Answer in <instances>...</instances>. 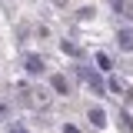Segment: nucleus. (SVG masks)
Masks as SVG:
<instances>
[{
	"instance_id": "nucleus-3",
	"label": "nucleus",
	"mask_w": 133,
	"mask_h": 133,
	"mask_svg": "<svg viewBox=\"0 0 133 133\" xmlns=\"http://www.w3.org/2000/svg\"><path fill=\"white\" fill-rule=\"evenodd\" d=\"M116 47L123 53H133V27H120L116 30Z\"/></svg>"
},
{
	"instance_id": "nucleus-10",
	"label": "nucleus",
	"mask_w": 133,
	"mask_h": 133,
	"mask_svg": "<svg viewBox=\"0 0 133 133\" xmlns=\"http://www.w3.org/2000/svg\"><path fill=\"white\" fill-rule=\"evenodd\" d=\"M93 14H97L93 7H80V10H77V17H80V20H93Z\"/></svg>"
},
{
	"instance_id": "nucleus-8",
	"label": "nucleus",
	"mask_w": 133,
	"mask_h": 133,
	"mask_svg": "<svg viewBox=\"0 0 133 133\" xmlns=\"http://www.w3.org/2000/svg\"><path fill=\"white\" fill-rule=\"evenodd\" d=\"M97 70H103V73H110V70H113V60H110V53H97Z\"/></svg>"
},
{
	"instance_id": "nucleus-13",
	"label": "nucleus",
	"mask_w": 133,
	"mask_h": 133,
	"mask_svg": "<svg viewBox=\"0 0 133 133\" xmlns=\"http://www.w3.org/2000/svg\"><path fill=\"white\" fill-rule=\"evenodd\" d=\"M7 113H10V107H7V103H0V120H3Z\"/></svg>"
},
{
	"instance_id": "nucleus-12",
	"label": "nucleus",
	"mask_w": 133,
	"mask_h": 133,
	"mask_svg": "<svg viewBox=\"0 0 133 133\" xmlns=\"http://www.w3.org/2000/svg\"><path fill=\"white\" fill-rule=\"evenodd\" d=\"M63 133H80V127H73V123H63Z\"/></svg>"
},
{
	"instance_id": "nucleus-5",
	"label": "nucleus",
	"mask_w": 133,
	"mask_h": 133,
	"mask_svg": "<svg viewBox=\"0 0 133 133\" xmlns=\"http://www.w3.org/2000/svg\"><path fill=\"white\" fill-rule=\"evenodd\" d=\"M110 7H113L116 14H123V17L133 23V0H110Z\"/></svg>"
},
{
	"instance_id": "nucleus-7",
	"label": "nucleus",
	"mask_w": 133,
	"mask_h": 133,
	"mask_svg": "<svg viewBox=\"0 0 133 133\" xmlns=\"http://www.w3.org/2000/svg\"><path fill=\"white\" fill-rule=\"evenodd\" d=\"M123 90H127V87H123V80H116V77H110V80H107V93H113V97H123Z\"/></svg>"
},
{
	"instance_id": "nucleus-9",
	"label": "nucleus",
	"mask_w": 133,
	"mask_h": 133,
	"mask_svg": "<svg viewBox=\"0 0 133 133\" xmlns=\"http://www.w3.org/2000/svg\"><path fill=\"white\" fill-rule=\"evenodd\" d=\"M60 50H63L66 57H80V53H83V50L77 47V43H73V40H60Z\"/></svg>"
},
{
	"instance_id": "nucleus-2",
	"label": "nucleus",
	"mask_w": 133,
	"mask_h": 133,
	"mask_svg": "<svg viewBox=\"0 0 133 133\" xmlns=\"http://www.w3.org/2000/svg\"><path fill=\"white\" fill-rule=\"evenodd\" d=\"M87 120H90V127H93V130H107V123H110V120H107V110H103L100 103L87 110Z\"/></svg>"
},
{
	"instance_id": "nucleus-1",
	"label": "nucleus",
	"mask_w": 133,
	"mask_h": 133,
	"mask_svg": "<svg viewBox=\"0 0 133 133\" xmlns=\"http://www.w3.org/2000/svg\"><path fill=\"white\" fill-rule=\"evenodd\" d=\"M23 70H27L30 77H43V73H47V60H43L40 53H23Z\"/></svg>"
},
{
	"instance_id": "nucleus-6",
	"label": "nucleus",
	"mask_w": 133,
	"mask_h": 133,
	"mask_svg": "<svg viewBox=\"0 0 133 133\" xmlns=\"http://www.w3.org/2000/svg\"><path fill=\"white\" fill-rule=\"evenodd\" d=\"M116 123H120L127 133H133V113H130V107H120V113H116Z\"/></svg>"
},
{
	"instance_id": "nucleus-11",
	"label": "nucleus",
	"mask_w": 133,
	"mask_h": 133,
	"mask_svg": "<svg viewBox=\"0 0 133 133\" xmlns=\"http://www.w3.org/2000/svg\"><path fill=\"white\" fill-rule=\"evenodd\" d=\"M10 133H30V130H27L23 123H10Z\"/></svg>"
},
{
	"instance_id": "nucleus-4",
	"label": "nucleus",
	"mask_w": 133,
	"mask_h": 133,
	"mask_svg": "<svg viewBox=\"0 0 133 133\" xmlns=\"http://www.w3.org/2000/svg\"><path fill=\"white\" fill-rule=\"evenodd\" d=\"M50 90H53L57 97H70V80H66L63 73H53V77H50Z\"/></svg>"
}]
</instances>
